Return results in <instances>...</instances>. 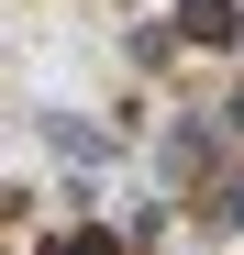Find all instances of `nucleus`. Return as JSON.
Segmentation results:
<instances>
[{"instance_id":"1","label":"nucleus","mask_w":244,"mask_h":255,"mask_svg":"<svg viewBox=\"0 0 244 255\" xmlns=\"http://www.w3.org/2000/svg\"><path fill=\"white\" fill-rule=\"evenodd\" d=\"M178 33H189V45H244V11H233V0H189V11H178Z\"/></svg>"},{"instance_id":"2","label":"nucleus","mask_w":244,"mask_h":255,"mask_svg":"<svg viewBox=\"0 0 244 255\" xmlns=\"http://www.w3.org/2000/svg\"><path fill=\"white\" fill-rule=\"evenodd\" d=\"M67 255H133V244H122V233H78Z\"/></svg>"},{"instance_id":"3","label":"nucleus","mask_w":244,"mask_h":255,"mask_svg":"<svg viewBox=\"0 0 244 255\" xmlns=\"http://www.w3.org/2000/svg\"><path fill=\"white\" fill-rule=\"evenodd\" d=\"M222 211H233V222H244V178H233V200H222Z\"/></svg>"},{"instance_id":"4","label":"nucleus","mask_w":244,"mask_h":255,"mask_svg":"<svg viewBox=\"0 0 244 255\" xmlns=\"http://www.w3.org/2000/svg\"><path fill=\"white\" fill-rule=\"evenodd\" d=\"M45 255H67V244H45Z\"/></svg>"}]
</instances>
